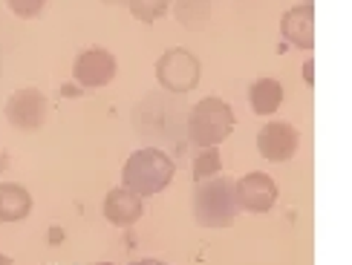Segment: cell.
<instances>
[{
  "instance_id": "44dd1931",
  "label": "cell",
  "mask_w": 352,
  "mask_h": 265,
  "mask_svg": "<svg viewBox=\"0 0 352 265\" xmlns=\"http://www.w3.org/2000/svg\"><path fill=\"white\" fill-rule=\"evenodd\" d=\"M101 3H107V6H127V0H101Z\"/></svg>"
},
{
  "instance_id": "7a4b0ae2",
  "label": "cell",
  "mask_w": 352,
  "mask_h": 265,
  "mask_svg": "<svg viewBox=\"0 0 352 265\" xmlns=\"http://www.w3.org/2000/svg\"><path fill=\"white\" fill-rule=\"evenodd\" d=\"M234 124H237L234 110L226 104L223 98L208 95V98L197 101V104L188 110L185 132H188V141L197 144V147H219L231 136Z\"/></svg>"
},
{
  "instance_id": "5b68a950",
  "label": "cell",
  "mask_w": 352,
  "mask_h": 265,
  "mask_svg": "<svg viewBox=\"0 0 352 265\" xmlns=\"http://www.w3.org/2000/svg\"><path fill=\"white\" fill-rule=\"evenodd\" d=\"M3 113H6V122L14 130L35 132L50 122V98L38 87H21V90H14L9 95Z\"/></svg>"
},
{
  "instance_id": "2e32d148",
  "label": "cell",
  "mask_w": 352,
  "mask_h": 265,
  "mask_svg": "<svg viewBox=\"0 0 352 265\" xmlns=\"http://www.w3.org/2000/svg\"><path fill=\"white\" fill-rule=\"evenodd\" d=\"M6 3H9V9L14 14H18V18L32 21V18H41L50 0H6Z\"/></svg>"
},
{
  "instance_id": "4fadbf2b",
  "label": "cell",
  "mask_w": 352,
  "mask_h": 265,
  "mask_svg": "<svg viewBox=\"0 0 352 265\" xmlns=\"http://www.w3.org/2000/svg\"><path fill=\"white\" fill-rule=\"evenodd\" d=\"M173 3V18L179 26L199 32L211 21V0H170Z\"/></svg>"
},
{
  "instance_id": "e0dca14e",
  "label": "cell",
  "mask_w": 352,
  "mask_h": 265,
  "mask_svg": "<svg viewBox=\"0 0 352 265\" xmlns=\"http://www.w3.org/2000/svg\"><path fill=\"white\" fill-rule=\"evenodd\" d=\"M303 78H306V84H315V61H306V67H303Z\"/></svg>"
},
{
  "instance_id": "30bf717a",
  "label": "cell",
  "mask_w": 352,
  "mask_h": 265,
  "mask_svg": "<svg viewBox=\"0 0 352 265\" xmlns=\"http://www.w3.org/2000/svg\"><path fill=\"white\" fill-rule=\"evenodd\" d=\"M101 211H104V219L116 228H130L136 225L139 219L144 216V202L142 196H136L133 190L127 187H113L110 194L104 196V205H101Z\"/></svg>"
},
{
  "instance_id": "5bb4252c",
  "label": "cell",
  "mask_w": 352,
  "mask_h": 265,
  "mask_svg": "<svg viewBox=\"0 0 352 265\" xmlns=\"http://www.w3.org/2000/svg\"><path fill=\"white\" fill-rule=\"evenodd\" d=\"M219 170H223V159H219L217 147H199V153L194 156V182L219 176Z\"/></svg>"
},
{
  "instance_id": "6da1fadb",
  "label": "cell",
  "mask_w": 352,
  "mask_h": 265,
  "mask_svg": "<svg viewBox=\"0 0 352 265\" xmlns=\"http://www.w3.org/2000/svg\"><path fill=\"white\" fill-rule=\"evenodd\" d=\"M176 176V165L173 159L159 150V147H142V150L130 153L124 168H122V187L133 190L136 196L148 199V196H156L173 182Z\"/></svg>"
},
{
  "instance_id": "603a6c76",
  "label": "cell",
  "mask_w": 352,
  "mask_h": 265,
  "mask_svg": "<svg viewBox=\"0 0 352 265\" xmlns=\"http://www.w3.org/2000/svg\"><path fill=\"white\" fill-rule=\"evenodd\" d=\"M96 265H116V262H96Z\"/></svg>"
},
{
  "instance_id": "ba28073f",
  "label": "cell",
  "mask_w": 352,
  "mask_h": 265,
  "mask_svg": "<svg viewBox=\"0 0 352 265\" xmlns=\"http://www.w3.org/2000/svg\"><path fill=\"white\" fill-rule=\"evenodd\" d=\"M300 147V132L289 122H269L257 132V153L269 161H289Z\"/></svg>"
},
{
  "instance_id": "ac0fdd59",
  "label": "cell",
  "mask_w": 352,
  "mask_h": 265,
  "mask_svg": "<svg viewBox=\"0 0 352 265\" xmlns=\"http://www.w3.org/2000/svg\"><path fill=\"white\" fill-rule=\"evenodd\" d=\"M9 170V153L0 147V173H6Z\"/></svg>"
},
{
  "instance_id": "9c48e42d",
  "label": "cell",
  "mask_w": 352,
  "mask_h": 265,
  "mask_svg": "<svg viewBox=\"0 0 352 265\" xmlns=\"http://www.w3.org/2000/svg\"><path fill=\"white\" fill-rule=\"evenodd\" d=\"M280 35L295 49L312 52L315 49V9H312V3L292 6L280 21Z\"/></svg>"
},
{
  "instance_id": "9a60e30c",
  "label": "cell",
  "mask_w": 352,
  "mask_h": 265,
  "mask_svg": "<svg viewBox=\"0 0 352 265\" xmlns=\"http://www.w3.org/2000/svg\"><path fill=\"white\" fill-rule=\"evenodd\" d=\"M127 9L136 21L142 23H153L170 9V0H127Z\"/></svg>"
},
{
  "instance_id": "7c38bea8",
  "label": "cell",
  "mask_w": 352,
  "mask_h": 265,
  "mask_svg": "<svg viewBox=\"0 0 352 265\" xmlns=\"http://www.w3.org/2000/svg\"><path fill=\"white\" fill-rule=\"evenodd\" d=\"M283 104V84L277 78H257L248 87V107L257 115H272Z\"/></svg>"
},
{
  "instance_id": "d6986e66",
  "label": "cell",
  "mask_w": 352,
  "mask_h": 265,
  "mask_svg": "<svg viewBox=\"0 0 352 265\" xmlns=\"http://www.w3.org/2000/svg\"><path fill=\"white\" fill-rule=\"evenodd\" d=\"M130 265H168V262H162V260H136V262H130Z\"/></svg>"
},
{
  "instance_id": "3957f363",
  "label": "cell",
  "mask_w": 352,
  "mask_h": 265,
  "mask_svg": "<svg viewBox=\"0 0 352 265\" xmlns=\"http://www.w3.org/2000/svg\"><path fill=\"white\" fill-rule=\"evenodd\" d=\"M240 208L234 199V182L226 176H211L205 182H197L194 190V219L202 228H228L234 225Z\"/></svg>"
},
{
  "instance_id": "7402d4cb",
  "label": "cell",
  "mask_w": 352,
  "mask_h": 265,
  "mask_svg": "<svg viewBox=\"0 0 352 265\" xmlns=\"http://www.w3.org/2000/svg\"><path fill=\"white\" fill-rule=\"evenodd\" d=\"M0 265H12V257H6V254H0Z\"/></svg>"
},
{
  "instance_id": "ffe728a7",
  "label": "cell",
  "mask_w": 352,
  "mask_h": 265,
  "mask_svg": "<svg viewBox=\"0 0 352 265\" xmlns=\"http://www.w3.org/2000/svg\"><path fill=\"white\" fill-rule=\"evenodd\" d=\"M61 237H64L61 228H52V231H50V240H52V242H61Z\"/></svg>"
},
{
  "instance_id": "277c9868",
  "label": "cell",
  "mask_w": 352,
  "mask_h": 265,
  "mask_svg": "<svg viewBox=\"0 0 352 265\" xmlns=\"http://www.w3.org/2000/svg\"><path fill=\"white\" fill-rule=\"evenodd\" d=\"M199 78H202V64L190 49L173 47V49H165L162 55H159L156 81H159L162 90H168L173 95H185L190 90H197Z\"/></svg>"
},
{
  "instance_id": "8992f818",
  "label": "cell",
  "mask_w": 352,
  "mask_h": 265,
  "mask_svg": "<svg viewBox=\"0 0 352 265\" xmlns=\"http://www.w3.org/2000/svg\"><path fill=\"white\" fill-rule=\"evenodd\" d=\"M234 199L245 214H269L277 205V182L269 173L254 170L234 182Z\"/></svg>"
},
{
  "instance_id": "52a82bcc",
  "label": "cell",
  "mask_w": 352,
  "mask_h": 265,
  "mask_svg": "<svg viewBox=\"0 0 352 265\" xmlns=\"http://www.w3.org/2000/svg\"><path fill=\"white\" fill-rule=\"evenodd\" d=\"M116 72H119L116 55L101 47L84 49L76 58V64H72V78H76L84 90H101V87H107L116 78Z\"/></svg>"
},
{
  "instance_id": "8fae6325",
  "label": "cell",
  "mask_w": 352,
  "mask_h": 265,
  "mask_svg": "<svg viewBox=\"0 0 352 265\" xmlns=\"http://www.w3.org/2000/svg\"><path fill=\"white\" fill-rule=\"evenodd\" d=\"M32 214V194L18 182H0V222H23Z\"/></svg>"
}]
</instances>
